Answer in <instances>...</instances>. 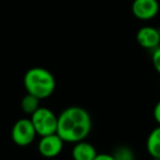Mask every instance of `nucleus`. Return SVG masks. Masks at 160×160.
Segmentation results:
<instances>
[{
  "mask_svg": "<svg viewBox=\"0 0 160 160\" xmlns=\"http://www.w3.org/2000/svg\"><path fill=\"white\" fill-rule=\"evenodd\" d=\"M91 127V116L87 110L81 107H69L57 116L56 134L64 142L76 144L86 139Z\"/></svg>",
  "mask_w": 160,
  "mask_h": 160,
  "instance_id": "nucleus-1",
  "label": "nucleus"
},
{
  "mask_svg": "<svg viewBox=\"0 0 160 160\" xmlns=\"http://www.w3.org/2000/svg\"><path fill=\"white\" fill-rule=\"evenodd\" d=\"M23 83L27 93L36 97L40 100L47 99L56 89V80L54 75L46 68L33 67L25 72Z\"/></svg>",
  "mask_w": 160,
  "mask_h": 160,
  "instance_id": "nucleus-2",
  "label": "nucleus"
},
{
  "mask_svg": "<svg viewBox=\"0 0 160 160\" xmlns=\"http://www.w3.org/2000/svg\"><path fill=\"white\" fill-rule=\"evenodd\" d=\"M36 135L46 136L55 134L57 131V115L47 108L40 107L30 118Z\"/></svg>",
  "mask_w": 160,
  "mask_h": 160,
  "instance_id": "nucleus-3",
  "label": "nucleus"
},
{
  "mask_svg": "<svg viewBox=\"0 0 160 160\" xmlns=\"http://www.w3.org/2000/svg\"><path fill=\"white\" fill-rule=\"evenodd\" d=\"M36 132L30 118H20L11 129V138L18 146H29L35 139Z\"/></svg>",
  "mask_w": 160,
  "mask_h": 160,
  "instance_id": "nucleus-4",
  "label": "nucleus"
},
{
  "mask_svg": "<svg viewBox=\"0 0 160 160\" xmlns=\"http://www.w3.org/2000/svg\"><path fill=\"white\" fill-rule=\"evenodd\" d=\"M64 140L57 135V134H51V135L42 136L38 142V152L45 158H54L57 157L62 152L64 148Z\"/></svg>",
  "mask_w": 160,
  "mask_h": 160,
  "instance_id": "nucleus-5",
  "label": "nucleus"
},
{
  "mask_svg": "<svg viewBox=\"0 0 160 160\" xmlns=\"http://www.w3.org/2000/svg\"><path fill=\"white\" fill-rule=\"evenodd\" d=\"M158 0H134L132 3V12L138 20L148 21L153 19L159 12Z\"/></svg>",
  "mask_w": 160,
  "mask_h": 160,
  "instance_id": "nucleus-6",
  "label": "nucleus"
},
{
  "mask_svg": "<svg viewBox=\"0 0 160 160\" xmlns=\"http://www.w3.org/2000/svg\"><path fill=\"white\" fill-rule=\"evenodd\" d=\"M137 43L145 49H156L160 46L159 30L152 27H142L136 34Z\"/></svg>",
  "mask_w": 160,
  "mask_h": 160,
  "instance_id": "nucleus-7",
  "label": "nucleus"
},
{
  "mask_svg": "<svg viewBox=\"0 0 160 160\" xmlns=\"http://www.w3.org/2000/svg\"><path fill=\"white\" fill-rule=\"evenodd\" d=\"M97 155L98 152H97L96 147L85 140L76 142L71 151L73 160H94Z\"/></svg>",
  "mask_w": 160,
  "mask_h": 160,
  "instance_id": "nucleus-8",
  "label": "nucleus"
},
{
  "mask_svg": "<svg viewBox=\"0 0 160 160\" xmlns=\"http://www.w3.org/2000/svg\"><path fill=\"white\" fill-rule=\"evenodd\" d=\"M146 148L148 153L156 160H160V125L149 133Z\"/></svg>",
  "mask_w": 160,
  "mask_h": 160,
  "instance_id": "nucleus-9",
  "label": "nucleus"
},
{
  "mask_svg": "<svg viewBox=\"0 0 160 160\" xmlns=\"http://www.w3.org/2000/svg\"><path fill=\"white\" fill-rule=\"evenodd\" d=\"M40 99H38L36 97L27 93L21 100V109L24 113L32 115L40 108Z\"/></svg>",
  "mask_w": 160,
  "mask_h": 160,
  "instance_id": "nucleus-10",
  "label": "nucleus"
},
{
  "mask_svg": "<svg viewBox=\"0 0 160 160\" xmlns=\"http://www.w3.org/2000/svg\"><path fill=\"white\" fill-rule=\"evenodd\" d=\"M112 156L115 160H135V155L128 146H118Z\"/></svg>",
  "mask_w": 160,
  "mask_h": 160,
  "instance_id": "nucleus-11",
  "label": "nucleus"
},
{
  "mask_svg": "<svg viewBox=\"0 0 160 160\" xmlns=\"http://www.w3.org/2000/svg\"><path fill=\"white\" fill-rule=\"evenodd\" d=\"M151 59H152V65L155 67L156 71L160 75V46L153 49Z\"/></svg>",
  "mask_w": 160,
  "mask_h": 160,
  "instance_id": "nucleus-12",
  "label": "nucleus"
},
{
  "mask_svg": "<svg viewBox=\"0 0 160 160\" xmlns=\"http://www.w3.org/2000/svg\"><path fill=\"white\" fill-rule=\"evenodd\" d=\"M153 118L158 123V125H160V100L158 101V103L155 105V109H153Z\"/></svg>",
  "mask_w": 160,
  "mask_h": 160,
  "instance_id": "nucleus-13",
  "label": "nucleus"
},
{
  "mask_svg": "<svg viewBox=\"0 0 160 160\" xmlns=\"http://www.w3.org/2000/svg\"><path fill=\"white\" fill-rule=\"evenodd\" d=\"M94 160H115L114 157L110 153H98Z\"/></svg>",
  "mask_w": 160,
  "mask_h": 160,
  "instance_id": "nucleus-14",
  "label": "nucleus"
},
{
  "mask_svg": "<svg viewBox=\"0 0 160 160\" xmlns=\"http://www.w3.org/2000/svg\"><path fill=\"white\" fill-rule=\"evenodd\" d=\"M159 35H160V29H159Z\"/></svg>",
  "mask_w": 160,
  "mask_h": 160,
  "instance_id": "nucleus-15",
  "label": "nucleus"
}]
</instances>
